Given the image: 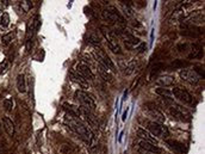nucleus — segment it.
<instances>
[{"label":"nucleus","mask_w":205,"mask_h":154,"mask_svg":"<svg viewBox=\"0 0 205 154\" xmlns=\"http://www.w3.org/2000/svg\"><path fill=\"white\" fill-rule=\"evenodd\" d=\"M66 121L68 122L71 129L79 135L86 143H88V145H92V143H93L94 142L93 132H92L87 126H85V124L81 122V119H79L78 117L71 115V114H67V115H66Z\"/></svg>","instance_id":"nucleus-1"},{"label":"nucleus","mask_w":205,"mask_h":154,"mask_svg":"<svg viewBox=\"0 0 205 154\" xmlns=\"http://www.w3.org/2000/svg\"><path fill=\"white\" fill-rule=\"evenodd\" d=\"M164 102L165 104L167 105L168 111L169 114L173 116V118L178 119V121H181V122H188L191 121V114L190 111L185 109L184 106L179 105L178 103H175L170 97H164Z\"/></svg>","instance_id":"nucleus-2"},{"label":"nucleus","mask_w":205,"mask_h":154,"mask_svg":"<svg viewBox=\"0 0 205 154\" xmlns=\"http://www.w3.org/2000/svg\"><path fill=\"white\" fill-rule=\"evenodd\" d=\"M100 31L104 36V38L106 39V43H107V47L110 48V50H112L114 54H122V48L117 41V37L116 35L112 32L111 30L104 25L100 26Z\"/></svg>","instance_id":"nucleus-3"},{"label":"nucleus","mask_w":205,"mask_h":154,"mask_svg":"<svg viewBox=\"0 0 205 154\" xmlns=\"http://www.w3.org/2000/svg\"><path fill=\"white\" fill-rule=\"evenodd\" d=\"M101 16H103L104 20H106L110 24H122L123 25L125 23L124 17L118 12V10L116 7H112V6L106 7L105 10H103Z\"/></svg>","instance_id":"nucleus-4"},{"label":"nucleus","mask_w":205,"mask_h":154,"mask_svg":"<svg viewBox=\"0 0 205 154\" xmlns=\"http://www.w3.org/2000/svg\"><path fill=\"white\" fill-rule=\"evenodd\" d=\"M74 96H75V99L81 104L82 109H86V110H88V111H91V112H93L94 110H95L97 105H95V102H94V99L92 98L91 95H88L87 92H84V91L79 90V91L75 92Z\"/></svg>","instance_id":"nucleus-5"},{"label":"nucleus","mask_w":205,"mask_h":154,"mask_svg":"<svg viewBox=\"0 0 205 154\" xmlns=\"http://www.w3.org/2000/svg\"><path fill=\"white\" fill-rule=\"evenodd\" d=\"M117 35L123 39V42H124V44L127 45L128 49H135V48H137V47L141 44L140 38L136 37L135 35L130 34V32H128L127 30L118 29V30H117Z\"/></svg>","instance_id":"nucleus-6"},{"label":"nucleus","mask_w":205,"mask_h":154,"mask_svg":"<svg viewBox=\"0 0 205 154\" xmlns=\"http://www.w3.org/2000/svg\"><path fill=\"white\" fill-rule=\"evenodd\" d=\"M94 54H95V56H97V60H98V63L99 65H101V66H104L105 68H107L109 71H116V66H114V63H113V61H112L110 56L101 49V48H98L97 45L94 47Z\"/></svg>","instance_id":"nucleus-7"},{"label":"nucleus","mask_w":205,"mask_h":154,"mask_svg":"<svg viewBox=\"0 0 205 154\" xmlns=\"http://www.w3.org/2000/svg\"><path fill=\"white\" fill-rule=\"evenodd\" d=\"M146 127L147 129L150 132V134L154 135V136H160V137H167L169 135L167 127H165L164 124L159 123V122H155V121H148L146 123Z\"/></svg>","instance_id":"nucleus-8"},{"label":"nucleus","mask_w":205,"mask_h":154,"mask_svg":"<svg viewBox=\"0 0 205 154\" xmlns=\"http://www.w3.org/2000/svg\"><path fill=\"white\" fill-rule=\"evenodd\" d=\"M172 95L175 97L178 100H180L181 103H184V104H192V103H193V97H192V95H191L188 91L181 89V87H174V89L172 90Z\"/></svg>","instance_id":"nucleus-9"},{"label":"nucleus","mask_w":205,"mask_h":154,"mask_svg":"<svg viewBox=\"0 0 205 154\" xmlns=\"http://www.w3.org/2000/svg\"><path fill=\"white\" fill-rule=\"evenodd\" d=\"M179 77L183 81H186L191 85H197L200 80V78L198 77L193 71H190V69H181L179 72Z\"/></svg>","instance_id":"nucleus-10"},{"label":"nucleus","mask_w":205,"mask_h":154,"mask_svg":"<svg viewBox=\"0 0 205 154\" xmlns=\"http://www.w3.org/2000/svg\"><path fill=\"white\" fill-rule=\"evenodd\" d=\"M75 71H76L80 75H82V77L85 78L86 80H93L94 79L93 72L91 71V68L88 67V65H86V63H84V62H79V63H76V66H75Z\"/></svg>","instance_id":"nucleus-11"},{"label":"nucleus","mask_w":205,"mask_h":154,"mask_svg":"<svg viewBox=\"0 0 205 154\" xmlns=\"http://www.w3.org/2000/svg\"><path fill=\"white\" fill-rule=\"evenodd\" d=\"M144 106H146V109H147V111H148V114H149L150 117H153V118L155 119V122L161 123V122L165 121V116H164V114H162L156 106H154V105H151V104H146Z\"/></svg>","instance_id":"nucleus-12"},{"label":"nucleus","mask_w":205,"mask_h":154,"mask_svg":"<svg viewBox=\"0 0 205 154\" xmlns=\"http://www.w3.org/2000/svg\"><path fill=\"white\" fill-rule=\"evenodd\" d=\"M166 145L175 153H185V151H186L185 145L183 142L177 141V140H166Z\"/></svg>","instance_id":"nucleus-13"},{"label":"nucleus","mask_w":205,"mask_h":154,"mask_svg":"<svg viewBox=\"0 0 205 154\" xmlns=\"http://www.w3.org/2000/svg\"><path fill=\"white\" fill-rule=\"evenodd\" d=\"M140 146H141L142 149H146V151H148L150 153H154V154H164L165 153V151H164L162 148H160L159 146H155L154 143L147 142V141H141Z\"/></svg>","instance_id":"nucleus-14"},{"label":"nucleus","mask_w":205,"mask_h":154,"mask_svg":"<svg viewBox=\"0 0 205 154\" xmlns=\"http://www.w3.org/2000/svg\"><path fill=\"white\" fill-rule=\"evenodd\" d=\"M203 31L200 29H197V28H193V26H187L185 25L183 31H181V35L184 36H188V37H197L202 34Z\"/></svg>","instance_id":"nucleus-15"},{"label":"nucleus","mask_w":205,"mask_h":154,"mask_svg":"<svg viewBox=\"0 0 205 154\" xmlns=\"http://www.w3.org/2000/svg\"><path fill=\"white\" fill-rule=\"evenodd\" d=\"M2 126H4V129L6 130V133L10 135V136H13V135H15V124H13V122H12L7 116H4V117H2Z\"/></svg>","instance_id":"nucleus-16"},{"label":"nucleus","mask_w":205,"mask_h":154,"mask_svg":"<svg viewBox=\"0 0 205 154\" xmlns=\"http://www.w3.org/2000/svg\"><path fill=\"white\" fill-rule=\"evenodd\" d=\"M137 134L140 137H142V139H144V141H147V142H150V143H157V141H156V139L153 136V135L150 134L149 132H147L146 129H143V128H138L137 129Z\"/></svg>","instance_id":"nucleus-17"},{"label":"nucleus","mask_w":205,"mask_h":154,"mask_svg":"<svg viewBox=\"0 0 205 154\" xmlns=\"http://www.w3.org/2000/svg\"><path fill=\"white\" fill-rule=\"evenodd\" d=\"M174 77H172V75H162V77L157 78V80L155 81V84L156 85H159V86H170V85H173L174 84Z\"/></svg>","instance_id":"nucleus-18"},{"label":"nucleus","mask_w":205,"mask_h":154,"mask_svg":"<svg viewBox=\"0 0 205 154\" xmlns=\"http://www.w3.org/2000/svg\"><path fill=\"white\" fill-rule=\"evenodd\" d=\"M69 75H71V78H72V80L75 81V82H78L80 86H85V87H86V86H88V81L82 77V75H80L76 71H72V72L69 73Z\"/></svg>","instance_id":"nucleus-19"},{"label":"nucleus","mask_w":205,"mask_h":154,"mask_svg":"<svg viewBox=\"0 0 205 154\" xmlns=\"http://www.w3.org/2000/svg\"><path fill=\"white\" fill-rule=\"evenodd\" d=\"M16 84H17V90H18L19 93H24L26 91V81H25V75L24 74H18L17 75Z\"/></svg>","instance_id":"nucleus-20"},{"label":"nucleus","mask_w":205,"mask_h":154,"mask_svg":"<svg viewBox=\"0 0 205 154\" xmlns=\"http://www.w3.org/2000/svg\"><path fill=\"white\" fill-rule=\"evenodd\" d=\"M202 55H203V48H202V45L197 44V43L193 44L192 45V52L188 55V59H199L202 58Z\"/></svg>","instance_id":"nucleus-21"},{"label":"nucleus","mask_w":205,"mask_h":154,"mask_svg":"<svg viewBox=\"0 0 205 154\" xmlns=\"http://www.w3.org/2000/svg\"><path fill=\"white\" fill-rule=\"evenodd\" d=\"M98 72H99L100 77L103 78L104 80H106V81H109V82H111V81H112V74H111V72H110V71H109L107 68H105L104 66L99 65V63H98Z\"/></svg>","instance_id":"nucleus-22"},{"label":"nucleus","mask_w":205,"mask_h":154,"mask_svg":"<svg viewBox=\"0 0 205 154\" xmlns=\"http://www.w3.org/2000/svg\"><path fill=\"white\" fill-rule=\"evenodd\" d=\"M135 68H136V62H135L134 60L127 62L125 66L122 67V69H123V72H124L125 75H130V74H132V73L135 72Z\"/></svg>","instance_id":"nucleus-23"},{"label":"nucleus","mask_w":205,"mask_h":154,"mask_svg":"<svg viewBox=\"0 0 205 154\" xmlns=\"http://www.w3.org/2000/svg\"><path fill=\"white\" fill-rule=\"evenodd\" d=\"M190 66V62L188 61H185V60H174L172 63H170V67L172 68H186Z\"/></svg>","instance_id":"nucleus-24"},{"label":"nucleus","mask_w":205,"mask_h":154,"mask_svg":"<svg viewBox=\"0 0 205 154\" xmlns=\"http://www.w3.org/2000/svg\"><path fill=\"white\" fill-rule=\"evenodd\" d=\"M8 24H10V16L7 12H4L0 17V26L6 28V26H8Z\"/></svg>","instance_id":"nucleus-25"},{"label":"nucleus","mask_w":205,"mask_h":154,"mask_svg":"<svg viewBox=\"0 0 205 154\" xmlns=\"http://www.w3.org/2000/svg\"><path fill=\"white\" fill-rule=\"evenodd\" d=\"M15 37V34L13 32H8V34H6V35H4L2 36V38H1V43L4 44V45H7V44H10L11 43V41Z\"/></svg>","instance_id":"nucleus-26"},{"label":"nucleus","mask_w":205,"mask_h":154,"mask_svg":"<svg viewBox=\"0 0 205 154\" xmlns=\"http://www.w3.org/2000/svg\"><path fill=\"white\" fill-rule=\"evenodd\" d=\"M2 104H4V108H5L7 111H12V109H13V99H12V98H6V99H4Z\"/></svg>","instance_id":"nucleus-27"},{"label":"nucleus","mask_w":205,"mask_h":154,"mask_svg":"<svg viewBox=\"0 0 205 154\" xmlns=\"http://www.w3.org/2000/svg\"><path fill=\"white\" fill-rule=\"evenodd\" d=\"M121 6L123 7V11H124V15H125V16H128V17H131V16H132L131 8L129 7L128 4H125V1H121Z\"/></svg>","instance_id":"nucleus-28"},{"label":"nucleus","mask_w":205,"mask_h":154,"mask_svg":"<svg viewBox=\"0 0 205 154\" xmlns=\"http://www.w3.org/2000/svg\"><path fill=\"white\" fill-rule=\"evenodd\" d=\"M193 72L199 78H204V66H202V65L194 66V71H193Z\"/></svg>","instance_id":"nucleus-29"},{"label":"nucleus","mask_w":205,"mask_h":154,"mask_svg":"<svg viewBox=\"0 0 205 154\" xmlns=\"http://www.w3.org/2000/svg\"><path fill=\"white\" fill-rule=\"evenodd\" d=\"M157 95H161L164 97H169V95H172V91H168L167 89H156L155 91Z\"/></svg>","instance_id":"nucleus-30"},{"label":"nucleus","mask_w":205,"mask_h":154,"mask_svg":"<svg viewBox=\"0 0 205 154\" xmlns=\"http://www.w3.org/2000/svg\"><path fill=\"white\" fill-rule=\"evenodd\" d=\"M8 66H10V63H8V61H2L1 63H0V74H2V73H5L7 69H8Z\"/></svg>","instance_id":"nucleus-31"},{"label":"nucleus","mask_w":205,"mask_h":154,"mask_svg":"<svg viewBox=\"0 0 205 154\" xmlns=\"http://www.w3.org/2000/svg\"><path fill=\"white\" fill-rule=\"evenodd\" d=\"M88 39H90L92 43H94V44H99V37H98V36H95L94 34H91V35H90V37H88Z\"/></svg>","instance_id":"nucleus-32"},{"label":"nucleus","mask_w":205,"mask_h":154,"mask_svg":"<svg viewBox=\"0 0 205 154\" xmlns=\"http://www.w3.org/2000/svg\"><path fill=\"white\" fill-rule=\"evenodd\" d=\"M137 49H138V53L141 54V53H144V52H147V45L144 44V43H141L138 47H137Z\"/></svg>","instance_id":"nucleus-33"},{"label":"nucleus","mask_w":205,"mask_h":154,"mask_svg":"<svg viewBox=\"0 0 205 154\" xmlns=\"http://www.w3.org/2000/svg\"><path fill=\"white\" fill-rule=\"evenodd\" d=\"M187 47H188V45H187L186 43H185V44H179V45H178V49H179L180 52H185L187 49Z\"/></svg>","instance_id":"nucleus-34"},{"label":"nucleus","mask_w":205,"mask_h":154,"mask_svg":"<svg viewBox=\"0 0 205 154\" xmlns=\"http://www.w3.org/2000/svg\"><path fill=\"white\" fill-rule=\"evenodd\" d=\"M128 112H129V108H127V109L124 110V112H123V116H122V121H123V122L127 119V117H128Z\"/></svg>","instance_id":"nucleus-35"},{"label":"nucleus","mask_w":205,"mask_h":154,"mask_svg":"<svg viewBox=\"0 0 205 154\" xmlns=\"http://www.w3.org/2000/svg\"><path fill=\"white\" fill-rule=\"evenodd\" d=\"M31 47H32V41H31V39H30V41H26V50H28V52L31 50Z\"/></svg>","instance_id":"nucleus-36"},{"label":"nucleus","mask_w":205,"mask_h":154,"mask_svg":"<svg viewBox=\"0 0 205 154\" xmlns=\"http://www.w3.org/2000/svg\"><path fill=\"white\" fill-rule=\"evenodd\" d=\"M154 41V29H151V34H150V44H153Z\"/></svg>","instance_id":"nucleus-37"},{"label":"nucleus","mask_w":205,"mask_h":154,"mask_svg":"<svg viewBox=\"0 0 205 154\" xmlns=\"http://www.w3.org/2000/svg\"><path fill=\"white\" fill-rule=\"evenodd\" d=\"M123 134H124L123 132H122V133L119 134V139H118V141H119V142H121V141H122V139H123Z\"/></svg>","instance_id":"nucleus-38"},{"label":"nucleus","mask_w":205,"mask_h":154,"mask_svg":"<svg viewBox=\"0 0 205 154\" xmlns=\"http://www.w3.org/2000/svg\"><path fill=\"white\" fill-rule=\"evenodd\" d=\"M124 154H127V152H125V153H124Z\"/></svg>","instance_id":"nucleus-39"},{"label":"nucleus","mask_w":205,"mask_h":154,"mask_svg":"<svg viewBox=\"0 0 205 154\" xmlns=\"http://www.w3.org/2000/svg\"><path fill=\"white\" fill-rule=\"evenodd\" d=\"M0 12H1V11H0Z\"/></svg>","instance_id":"nucleus-40"}]
</instances>
